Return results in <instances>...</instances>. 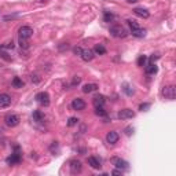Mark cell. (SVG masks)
Wrapping results in <instances>:
<instances>
[{
  "instance_id": "11",
  "label": "cell",
  "mask_w": 176,
  "mask_h": 176,
  "mask_svg": "<svg viewBox=\"0 0 176 176\" xmlns=\"http://www.w3.org/2000/svg\"><path fill=\"white\" fill-rule=\"evenodd\" d=\"M69 164H70L69 166H70V172L72 173H80L83 171V165L78 160H72Z\"/></svg>"
},
{
  "instance_id": "5",
  "label": "cell",
  "mask_w": 176,
  "mask_h": 176,
  "mask_svg": "<svg viewBox=\"0 0 176 176\" xmlns=\"http://www.w3.org/2000/svg\"><path fill=\"white\" fill-rule=\"evenodd\" d=\"M18 35H20V39H30L33 36V29L30 26H21L20 30H18Z\"/></svg>"
},
{
  "instance_id": "15",
  "label": "cell",
  "mask_w": 176,
  "mask_h": 176,
  "mask_svg": "<svg viewBox=\"0 0 176 176\" xmlns=\"http://www.w3.org/2000/svg\"><path fill=\"white\" fill-rule=\"evenodd\" d=\"M88 165L91 166V168H94V169H101V160L99 158H96V157H88Z\"/></svg>"
},
{
  "instance_id": "37",
  "label": "cell",
  "mask_w": 176,
  "mask_h": 176,
  "mask_svg": "<svg viewBox=\"0 0 176 176\" xmlns=\"http://www.w3.org/2000/svg\"><path fill=\"white\" fill-rule=\"evenodd\" d=\"M160 58V55H156V56H150V63H154V61H157V59Z\"/></svg>"
},
{
  "instance_id": "3",
  "label": "cell",
  "mask_w": 176,
  "mask_h": 176,
  "mask_svg": "<svg viewBox=\"0 0 176 176\" xmlns=\"http://www.w3.org/2000/svg\"><path fill=\"white\" fill-rule=\"evenodd\" d=\"M111 164H113L117 169H121V171H127L129 169V164L125 160H123V158H120V157H113L111 158Z\"/></svg>"
},
{
  "instance_id": "7",
  "label": "cell",
  "mask_w": 176,
  "mask_h": 176,
  "mask_svg": "<svg viewBox=\"0 0 176 176\" xmlns=\"http://www.w3.org/2000/svg\"><path fill=\"white\" fill-rule=\"evenodd\" d=\"M117 117L120 118V120H129V118L135 117V111L131 110V109H123V110L118 111Z\"/></svg>"
},
{
  "instance_id": "36",
  "label": "cell",
  "mask_w": 176,
  "mask_h": 176,
  "mask_svg": "<svg viewBox=\"0 0 176 176\" xmlns=\"http://www.w3.org/2000/svg\"><path fill=\"white\" fill-rule=\"evenodd\" d=\"M123 172H124V171H121V169H114L111 173H113V175H123Z\"/></svg>"
},
{
  "instance_id": "13",
  "label": "cell",
  "mask_w": 176,
  "mask_h": 176,
  "mask_svg": "<svg viewBox=\"0 0 176 176\" xmlns=\"http://www.w3.org/2000/svg\"><path fill=\"white\" fill-rule=\"evenodd\" d=\"M21 160H22V157H21V154L18 153V151H15V153H13L8 158H7V164L8 165H15V164H20Z\"/></svg>"
},
{
  "instance_id": "21",
  "label": "cell",
  "mask_w": 176,
  "mask_h": 176,
  "mask_svg": "<svg viewBox=\"0 0 176 176\" xmlns=\"http://www.w3.org/2000/svg\"><path fill=\"white\" fill-rule=\"evenodd\" d=\"M95 114L99 116V117H106L108 111L103 109V106H98V108H95Z\"/></svg>"
},
{
  "instance_id": "22",
  "label": "cell",
  "mask_w": 176,
  "mask_h": 176,
  "mask_svg": "<svg viewBox=\"0 0 176 176\" xmlns=\"http://www.w3.org/2000/svg\"><path fill=\"white\" fill-rule=\"evenodd\" d=\"M11 84H13L14 88H22V87H23V81L21 80L20 77H14V78H13V83H11Z\"/></svg>"
},
{
  "instance_id": "12",
  "label": "cell",
  "mask_w": 176,
  "mask_h": 176,
  "mask_svg": "<svg viewBox=\"0 0 176 176\" xmlns=\"http://www.w3.org/2000/svg\"><path fill=\"white\" fill-rule=\"evenodd\" d=\"M81 59L83 61H85V62H91L92 59H94V56H95V54H94V51L92 50H90V48H84L81 51Z\"/></svg>"
},
{
  "instance_id": "9",
  "label": "cell",
  "mask_w": 176,
  "mask_h": 176,
  "mask_svg": "<svg viewBox=\"0 0 176 176\" xmlns=\"http://www.w3.org/2000/svg\"><path fill=\"white\" fill-rule=\"evenodd\" d=\"M118 139H120V135L116 132V131H110V132H108V135H106V142H108L109 144H116L118 142Z\"/></svg>"
},
{
  "instance_id": "27",
  "label": "cell",
  "mask_w": 176,
  "mask_h": 176,
  "mask_svg": "<svg viewBox=\"0 0 176 176\" xmlns=\"http://www.w3.org/2000/svg\"><path fill=\"white\" fill-rule=\"evenodd\" d=\"M146 61H147V56H146V55H140L139 58H138V61H136L138 66H144Z\"/></svg>"
},
{
  "instance_id": "4",
  "label": "cell",
  "mask_w": 176,
  "mask_h": 176,
  "mask_svg": "<svg viewBox=\"0 0 176 176\" xmlns=\"http://www.w3.org/2000/svg\"><path fill=\"white\" fill-rule=\"evenodd\" d=\"M4 123H6L7 127H17V125L20 124V117L17 116V114H7L6 117H4Z\"/></svg>"
},
{
  "instance_id": "31",
  "label": "cell",
  "mask_w": 176,
  "mask_h": 176,
  "mask_svg": "<svg viewBox=\"0 0 176 176\" xmlns=\"http://www.w3.org/2000/svg\"><path fill=\"white\" fill-rule=\"evenodd\" d=\"M124 91L127 92V95H134V90H131V87H128V85H125V88H124Z\"/></svg>"
},
{
  "instance_id": "18",
  "label": "cell",
  "mask_w": 176,
  "mask_h": 176,
  "mask_svg": "<svg viewBox=\"0 0 176 176\" xmlns=\"http://www.w3.org/2000/svg\"><path fill=\"white\" fill-rule=\"evenodd\" d=\"M146 73L147 74H156L157 72H158V68H157V65L156 63H149V65L146 66Z\"/></svg>"
},
{
  "instance_id": "38",
  "label": "cell",
  "mask_w": 176,
  "mask_h": 176,
  "mask_svg": "<svg viewBox=\"0 0 176 176\" xmlns=\"http://www.w3.org/2000/svg\"><path fill=\"white\" fill-rule=\"evenodd\" d=\"M128 3H136V2H139V0H127Z\"/></svg>"
},
{
  "instance_id": "32",
  "label": "cell",
  "mask_w": 176,
  "mask_h": 176,
  "mask_svg": "<svg viewBox=\"0 0 176 176\" xmlns=\"http://www.w3.org/2000/svg\"><path fill=\"white\" fill-rule=\"evenodd\" d=\"M125 134H127L128 136H131V135L134 134V128H132V127H128V128H125Z\"/></svg>"
},
{
  "instance_id": "2",
  "label": "cell",
  "mask_w": 176,
  "mask_h": 176,
  "mask_svg": "<svg viewBox=\"0 0 176 176\" xmlns=\"http://www.w3.org/2000/svg\"><path fill=\"white\" fill-rule=\"evenodd\" d=\"M161 95H162L165 99H169V101H173L176 96V87L175 85H165L161 90Z\"/></svg>"
},
{
  "instance_id": "30",
  "label": "cell",
  "mask_w": 176,
  "mask_h": 176,
  "mask_svg": "<svg viewBox=\"0 0 176 176\" xmlns=\"http://www.w3.org/2000/svg\"><path fill=\"white\" fill-rule=\"evenodd\" d=\"M149 108H150V103H142V105L139 106V110H140V111H146Z\"/></svg>"
},
{
  "instance_id": "14",
  "label": "cell",
  "mask_w": 176,
  "mask_h": 176,
  "mask_svg": "<svg viewBox=\"0 0 176 176\" xmlns=\"http://www.w3.org/2000/svg\"><path fill=\"white\" fill-rule=\"evenodd\" d=\"M134 14L140 17V18H144V20L150 17V13H149L146 8H143V7H136V8H134Z\"/></svg>"
},
{
  "instance_id": "25",
  "label": "cell",
  "mask_w": 176,
  "mask_h": 176,
  "mask_svg": "<svg viewBox=\"0 0 176 176\" xmlns=\"http://www.w3.org/2000/svg\"><path fill=\"white\" fill-rule=\"evenodd\" d=\"M50 150H51L52 154H58L59 153V144H58V142H52V144L50 146Z\"/></svg>"
},
{
  "instance_id": "26",
  "label": "cell",
  "mask_w": 176,
  "mask_h": 176,
  "mask_svg": "<svg viewBox=\"0 0 176 176\" xmlns=\"http://www.w3.org/2000/svg\"><path fill=\"white\" fill-rule=\"evenodd\" d=\"M127 22H128V25H129L131 30H134V29H138V28H140L139 23H138L136 21H134V20H128Z\"/></svg>"
},
{
  "instance_id": "20",
  "label": "cell",
  "mask_w": 176,
  "mask_h": 176,
  "mask_svg": "<svg viewBox=\"0 0 176 176\" xmlns=\"http://www.w3.org/2000/svg\"><path fill=\"white\" fill-rule=\"evenodd\" d=\"M94 54H98V55H105L106 54V48H105L102 44H96L94 48Z\"/></svg>"
},
{
  "instance_id": "16",
  "label": "cell",
  "mask_w": 176,
  "mask_h": 176,
  "mask_svg": "<svg viewBox=\"0 0 176 176\" xmlns=\"http://www.w3.org/2000/svg\"><path fill=\"white\" fill-rule=\"evenodd\" d=\"M96 90H98V84H94V83L83 85V92H84V94H91V92L96 91Z\"/></svg>"
},
{
  "instance_id": "33",
  "label": "cell",
  "mask_w": 176,
  "mask_h": 176,
  "mask_svg": "<svg viewBox=\"0 0 176 176\" xmlns=\"http://www.w3.org/2000/svg\"><path fill=\"white\" fill-rule=\"evenodd\" d=\"M81 51H83V48H80V47H74L73 48V52H74L76 55H81Z\"/></svg>"
},
{
  "instance_id": "24",
  "label": "cell",
  "mask_w": 176,
  "mask_h": 176,
  "mask_svg": "<svg viewBox=\"0 0 176 176\" xmlns=\"http://www.w3.org/2000/svg\"><path fill=\"white\" fill-rule=\"evenodd\" d=\"M114 21V15H113V13H110V11H108V10H105V22H113Z\"/></svg>"
},
{
  "instance_id": "17",
  "label": "cell",
  "mask_w": 176,
  "mask_h": 176,
  "mask_svg": "<svg viewBox=\"0 0 176 176\" xmlns=\"http://www.w3.org/2000/svg\"><path fill=\"white\" fill-rule=\"evenodd\" d=\"M105 102H106V99H105V96H103V95H101V94L95 95L94 99H92V103H94L95 108H98V106H103Z\"/></svg>"
},
{
  "instance_id": "34",
  "label": "cell",
  "mask_w": 176,
  "mask_h": 176,
  "mask_svg": "<svg viewBox=\"0 0 176 176\" xmlns=\"http://www.w3.org/2000/svg\"><path fill=\"white\" fill-rule=\"evenodd\" d=\"M81 81V78L78 77V76H76L74 78H73V85H76V84H78V83Z\"/></svg>"
},
{
  "instance_id": "19",
  "label": "cell",
  "mask_w": 176,
  "mask_h": 176,
  "mask_svg": "<svg viewBox=\"0 0 176 176\" xmlns=\"http://www.w3.org/2000/svg\"><path fill=\"white\" fill-rule=\"evenodd\" d=\"M132 36H135V37H144V36H146V29H142V28L134 29V30H132Z\"/></svg>"
},
{
  "instance_id": "10",
  "label": "cell",
  "mask_w": 176,
  "mask_h": 176,
  "mask_svg": "<svg viewBox=\"0 0 176 176\" xmlns=\"http://www.w3.org/2000/svg\"><path fill=\"white\" fill-rule=\"evenodd\" d=\"M11 105V96L8 94H0V109H6Z\"/></svg>"
},
{
  "instance_id": "23",
  "label": "cell",
  "mask_w": 176,
  "mask_h": 176,
  "mask_svg": "<svg viewBox=\"0 0 176 176\" xmlns=\"http://www.w3.org/2000/svg\"><path fill=\"white\" fill-rule=\"evenodd\" d=\"M33 118H35V121L41 123V121L44 120V114H43L40 110H36V111H33Z\"/></svg>"
},
{
  "instance_id": "29",
  "label": "cell",
  "mask_w": 176,
  "mask_h": 176,
  "mask_svg": "<svg viewBox=\"0 0 176 176\" xmlns=\"http://www.w3.org/2000/svg\"><path fill=\"white\" fill-rule=\"evenodd\" d=\"M20 46H21V48L28 50V48H29V43L26 41L25 39H20Z\"/></svg>"
},
{
  "instance_id": "28",
  "label": "cell",
  "mask_w": 176,
  "mask_h": 176,
  "mask_svg": "<svg viewBox=\"0 0 176 176\" xmlns=\"http://www.w3.org/2000/svg\"><path fill=\"white\" fill-rule=\"evenodd\" d=\"M77 124H78V118H76V117H70V118H69L68 127H74V125H77Z\"/></svg>"
},
{
  "instance_id": "35",
  "label": "cell",
  "mask_w": 176,
  "mask_h": 176,
  "mask_svg": "<svg viewBox=\"0 0 176 176\" xmlns=\"http://www.w3.org/2000/svg\"><path fill=\"white\" fill-rule=\"evenodd\" d=\"M4 48H11V50H13L14 48V43L13 41H8L6 46H4Z\"/></svg>"
},
{
  "instance_id": "6",
  "label": "cell",
  "mask_w": 176,
  "mask_h": 176,
  "mask_svg": "<svg viewBox=\"0 0 176 176\" xmlns=\"http://www.w3.org/2000/svg\"><path fill=\"white\" fill-rule=\"evenodd\" d=\"M36 101L39 102L41 106L47 108V106H50V95L47 94V92H39V94L36 95Z\"/></svg>"
},
{
  "instance_id": "8",
  "label": "cell",
  "mask_w": 176,
  "mask_h": 176,
  "mask_svg": "<svg viewBox=\"0 0 176 176\" xmlns=\"http://www.w3.org/2000/svg\"><path fill=\"white\" fill-rule=\"evenodd\" d=\"M72 109L76 111H80V110H84L85 109V102L83 101L81 98H74L72 101Z\"/></svg>"
},
{
  "instance_id": "1",
  "label": "cell",
  "mask_w": 176,
  "mask_h": 176,
  "mask_svg": "<svg viewBox=\"0 0 176 176\" xmlns=\"http://www.w3.org/2000/svg\"><path fill=\"white\" fill-rule=\"evenodd\" d=\"M110 35L116 39H124V37L128 36V32L125 30L124 26L121 25H113L110 26Z\"/></svg>"
}]
</instances>
